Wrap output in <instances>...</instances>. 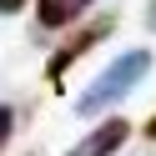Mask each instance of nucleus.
Masks as SVG:
<instances>
[{"label":"nucleus","instance_id":"obj_2","mask_svg":"<svg viewBox=\"0 0 156 156\" xmlns=\"http://www.w3.org/2000/svg\"><path fill=\"white\" fill-rule=\"evenodd\" d=\"M111 30H116V20H111V15H101V20H91V25H81V30H76L71 41H66L61 51L51 55V66H45V76H51L55 86H61V81H66V71H71V66L81 61V55L91 51V45H101V41H106Z\"/></svg>","mask_w":156,"mask_h":156},{"label":"nucleus","instance_id":"obj_6","mask_svg":"<svg viewBox=\"0 0 156 156\" xmlns=\"http://www.w3.org/2000/svg\"><path fill=\"white\" fill-rule=\"evenodd\" d=\"M25 5H30V0H0V10H5V15H15V10H25Z\"/></svg>","mask_w":156,"mask_h":156},{"label":"nucleus","instance_id":"obj_3","mask_svg":"<svg viewBox=\"0 0 156 156\" xmlns=\"http://www.w3.org/2000/svg\"><path fill=\"white\" fill-rule=\"evenodd\" d=\"M126 136H131V121H121V116H111V121H101L86 141H76L66 156H116L126 146Z\"/></svg>","mask_w":156,"mask_h":156},{"label":"nucleus","instance_id":"obj_5","mask_svg":"<svg viewBox=\"0 0 156 156\" xmlns=\"http://www.w3.org/2000/svg\"><path fill=\"white\" fill-rule=\"evenodd\" d=\"M10 131H15V111L5 101H0V151H5V141H10Z\"/></svg>","mask_w":156,"mask_h":156},{"label":"nucleus","instance_id":"obj_8","mask_svg":"<svg viewBox=\"0 0 156 156\" xmlns=\"http://www.w3.org/2000/svg\"><path fill=\"white\" fill-rule=\"evenodd\" d=\"M146 136H151V141H156V116H151V121H146Z\"/></svg>","mask_w":156,"mask_h":156},{"label":"nucleus","instance_id":"obj_7","mask_svg":"<svg viewBox=\"0 0 156 156\" xmlns=\"http://www.w3.org/2000/svg\"><path fill=\"white\" fill-rule=\"evenodd\" d=\"M146 25H151V30H156V0H151V5H146Z\"/></svg>","mask_w":156,"mask_h":156},{"label":"nucleus","instance_id":"obj_1","mask_svg":"<svg viewBox=\"0 0 156 156\" xmlns=\"http://www.w3.org/2000/svg\"><path fill=\"white\" fill-rule=\"evenodd\" d=\"M146 71H151V51H126V55H116V61L81 91L76 111H81V116H101V111H111L116 101H126V96L146 81Z\"/></svg>","mask_w":156,"mask_h":156},{"label":"nucleus","instance_id":"obj_4","mask_svg":"<svg viewBox=\"0 0 156 156\" xmlns=\"http://www.w3.org/2000/svg\"><path fill=\"white\" fill-rule=\"evenodd\" d=\"M91 0H35V20L41 30H66L71 20H81V10Z\"/></svg>","mask_w":156,"mask_h":156}]
</instances>
